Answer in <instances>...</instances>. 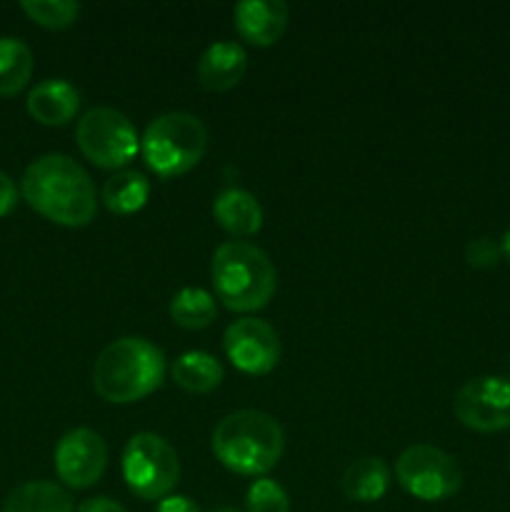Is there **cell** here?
Listing matches in <instances>:
<instances>
[{
	"mask_svg": "<svg viewBox=\"0 0 510 512\" xmlns=\"http://www.w3.org/2000/svg\"><path fill=\"white\" fill-rule=\"evenodd\" d=\"M20 193L35 213L65 228H83L98 210L90 175L63 153H48L33 160L20 180Z\"/></svg>",
	"mask_w": 510,
	"mask_h": 512,
	"instance_id": "6da1fadb",
	"label": "cell"
},
{
	"mask_svg": "<svg viewBox=\"0 0 510 512\" xmlns=\"http://www.w3.org/2000/svg\"><path fill=\"white\" fill-rule=\"evenodd\" d=\"M165 380V355L145 338H120L98 355L93 388L105 403L128 405L148 398Z\"/></svg>",
	"mask_w": 510,
	"mask_h": 512,
	"instance_id": "7a4b0ae2",
	"label": "cell"
},
{
	"mask_svg": "<svg viewBox=\"0 0 510 512\" xmlns=\"http://www.w3.org/2000/svg\"><path fill=\"white\" fill-rule=\"evenodd\" d=\"M285 435L278 420L263 410H235L213 430V453L230 473L255 478L278 465Z\"/></svg>",
	"mask_w": 510,
	"mask_h": 512,
	"instance_id": "3957f363",
	"label": "cell"
},
{
	"mask_svg": "<svg viewBox=\"0 0 510 512\" xmlns=\"http://www.w3.org/2000/svg\"><path fill=\"white\" fill-rule=\"evenodd\" d=\"M210 280L218 300L235 313H253L265 308L278 288L275 265L258 245L228 240L213 253Z\"/></svg>",
	"mask_w": 510,
	"mask_h": 512,
	"instance_id": "277c9868",
	"label": "cell"
},
{
	"mask_svg": "<svg viewBox=\"0 0 510 512\" xmlns=\"http://www.w3.org/2000/svg\"><path fill=\"white\" fill-rule=\"evenodd\" d=\"M208 150V128L193 113H163L145 128L140 153L158 178H178L193 170Z\"/></svg>",
	"mask_w": 510,
	"mask_h": 512,
	"instance_id": "5b68a950",
	"label": "cell"
},
{
	"mask_svg": "<svg viewBox=\"0 0 510 512\" xmlns=\"http://www.w3.org/2000/svg\"><path fill=\"white\" fill-rule=\"evenodd\" d=\"M123 478L135 498H168L180 478L178 453L160 435L135 433L123 450Z\"/></svg>",
	"mask_w": 510,
	"mask_h": 512,
	"instance_id": "8992f818",
	"label": "cell"
},
{
	"mask_svg": "<svg viewBox=\"0 0 510 512\" xmlns=\"http://www.w3.org/2000/svg\"><path fill=\"white\" fill-rule=\"evenodd\" d=\"M75 140L85 158L103 170H115L130 163L140 150V138L128 115L115 108H93L78 120Z\"/></svg>",
	"mask_w": 510,
	"mask_h": 512,
	"instance_id": "52a82bcc",
	"label": "cell"
},
{
	"mask_svg": "<svg viewBox=\"0 0 510 512\" xmlns=\"http://www.w3.org/2000/svg\"><path fill=\"white\" fill-rule=\"evenodd\" d=\"M395 478L413 498L438 503L458 493L463 470L453 455L435 445H410L395 463Z\"/></svg>",
	"mask_w": 510,
	"mask_h": 512,
	"instance_id": "ba28073f",
	"label": "cell"
},
{
	"mask_svg": "<svg viewBox=\"0 0 510 512\" xmlns=\"http://www.w3.org/2000/svg\"><path fill=\"white\" fill-rule=\"evenodd\" d=\"M453 413L475 433H500L510 428V380L480 375L455 393Z\"/></svg>",
	"mask_w": 510,
	"mask_h": 512,
	"instance_id": "9c48e42d",
	"label": "cell"
},
{
	"mask_svg": "<svg viewBox=\"0 0 510 512\" xmlns=\"http://www.w3.org/2000/svg\"><path fill=\"white\" fill-rule=\"evenodd\" d=\"M55 473L68 488L85 490L93 488L105 473L108 465V448L105 440L90 428L68 430L58 440L55 448Z\"/></svg>",
	"mask_w": 510,
	"mask_h": 512,
	"instance_id": "30bf717a",
	"label": "cell"
},
{
	"mask_svg": "<svg viewBox=\"0 0 510 512\" xmlns=\"http://www.w3.org/2000/svg\"><path fill=\"white\" fill-rule=\"evenodd\" d=\"M223 348L230 363L245 375H268L280 360L278 333L258 318L230 323L223 335Z\"/></svg>",
	"mask_w": 510,
	"mask_h": 512,
	"instance_id": "8fae6325",
	"label": "cell"
},
{
	"mask_svg": "<svg viewBox=\"0 0 510 512\" xmlns=\"http://www.w3.org/2000/svg\"><path fill=\"white\" fill-rule=\"evenodd\" d=\"M233 23L245 43L268 48L288 28V5L283 0H243L235 5Z\"/></svg>",
	"mask_w": 510,
	"mask_h": 512,
	"instance_id": "7c38bea8",
	"label": "cell"
},
{
	"mask_svg": "<svg viewBox=\"0 0 510 512\" xmlns=\"http://www.w3.org/2000/svg\"><path fill=\"white\" fill-rule=\"evenodd\" d=\"M25 105H28L30 118L38 120L40 125L60 128V125L70 123L80 110V93L68 80L50 78L30 90Z\"/></svg>",
	"mask_w": 510,
	"mask_h": 512,
	"instance_id": "4fadbf2b",
	"label": "cell"
},
{
	"mask_svg": "<svg viewBox=\"0 0 510 512\" xmlns=\"http://www.w3.org/2000/svg\"><path fill=\"white\" fill-rule=\"evenodd\" d=\"M248 70V55L238 43L220 40L213 43L198 60V80L210 93H225L243 80Z\"/></svg>",
	"mask_w": 510,
	"mask_h": 512,
	"instance_id": "5bb4252c",
	"label": "cell"
},
{
	"mask_svg": "<svg viewBox=\"0 0 510 512\" xmlns=\"http://www.w3.org/2000/svg\"><path fill=\"white\" fill-rule=\"evenodd\" d=\"M215 223L233 238H250L263 228V208L248 190L228 188L213 203Z\"/></svg>",
	"mask_w": 510,
	"mask_h": 512,
	"instance_id": "9a60e30c",
	"label": "cell"
},
{
	"mask_svg": "<svg viewBox=\"0 0 510 512\" xmlns=\"http://www.w3.org/2000/svg\"><path fill=\"white\" fill-rule=\"evenodd\" d=\"M390 485V468L383 458H358L345 468L340 490L350 503H378Z\"/></svg>",
	"mask_w": 510,
	"mask_h": 512,
	"instance_id": "2e32d148",
	"label": "cell"
},
{
	"mask_svg": "<svg viewBox=\"0 0 510 512\" xmlns=\"http://www.w3.org/2000/svg\"><path fill=\"white\" fill-rule=\"evenodd\" d=\"M3 512H75L73 500L60 485L48 480H33L10 490Z\"/></svg>",
	"mask_w": 510,
	"mask_h": 512,
	"instance_id": "e0dca14e",
	"label": "cell"
},
{
	"mask_svg": "<svg viewBox=\"0 0 510 512\" xmlns=\"http://www.w3.org/2000/svg\"><path fill=\"white\" fill-rule=\"evenodd\" d=\"M150 198V180L140 170L125 168L110 175L103 185V203L110 213L133 215L145 208Z\"/></svg>",
	"mask_w": 510,
	"mask_h": 512,
	"instance_id": "ac0fdd59",
	"label": "cell"
},
{
	"mask_svg": "<svg viewBox=\"0 0 510 512\" xmlns=\"http://www.w3.org/2000/svg\"><path fill=\"white\" fill-rule=\"evenodd\" d=\"M223 375V365L210 353H203V350L183 353L173 365V380L185 393L193 395L213 393L223 383Z\"/></svg>",
	"mask_w": 510,
	"mask_h": 512,
	"instance_id": "d6986e66",
	"label": "cell"
},
{
	"mask_svg": "<svg viewBox=\"0 0 510 512\" xmlns=\"http://www.w3.org/2000/svg\"><path fill=\"white\" fill-rule=\"evenodd\" d=\"M168 313L175 325L185 330H203L218 318L215 298L203 288H183L173 295Z\"/></svg>",
	"mask_w": 510,
	"mask_h": 512,
	"instance_id": "ffe728a7",
	"label": "cell"
},
{
	"mask_svg": "<svg viewBox=\"0 0 510 512\" xmlns=\"http://www.w3.org/2000/svg\"><path fill=\"white\" fill-rule=\"evenodd\" d=\"M33 75V53L18 38H0V98H13Z\"/></svg>",
	"mask_w": 510,
	"mask_h": 512,
	"instance_id": "44dd1931",
	"label": "cell"
},
{
	"mask_svg": "<svg viewBox=\"0 0 510 512\" xmlns=\"http://www.w3.org/2000/svg\"><path fill=\"white\" fill-rule=\"evenodd\" d=\"M23 13L48 30H65L78 20L80 5L75 0H23Z\"/></svg>",
	"mask_w": 510,
	"mask_h": 512,
	"instance_id": "7402d4cb",
	"label": "cell"
},
{
	"mask_svg": "<svg viewBox=\"0 0 510 512\" xmlns=\"http://www.w3.org/2000/svg\"><path fill=\"white\" fill-rule=\"evenodd\" d=\"M245 510L248 512H290L288 493L275 480H255L245 495Z\"/></svg>",
	"mask_w": 510,
	"mask_h": 512,
	"instance_id": "603a6c76",
	"label": "cell"
},
{
	"mask_svg": "<svg viewBox=\"0 0 510 512\" xmlns=\"http://www.w3.org/2000/svg\"><path fill=\"white\" fill-rule=\"evenodd\" d=\"M500 258H503V253H500V245L493 238H475L465 245V260H468L470 268H495Z\"/></svg>",
	"mask_w": 510,
	"mask_h": 512,
	"instance_id": "cb8c5ba5",
	"label": "cell"
},
{
	"mask_svg": "<svg viewBox=\"0 0 510 512\" xmlns=\"http://www.w3.org/2000/svg\"><path fill=\"white\" fill-rule=\"evenodd\" d=\"M18 205V188H15L13 178L0 170V218L10 215Z\"/></svg>",
	"mask_w": 510,
	"mask_h": 512,
	"instance_id": "d4e9b609",
	"label": "cell"
},
{
	"mask_svg": "<svg viewBox=\"0 0 510 512\" xmlns=\"http://www.w3.org/2000/svg\"><path fill=\"white\" fill-rule=\"evenodd\" d=\"M155 512H200V508L185 495H168V498L160 500Z\"/></svg>",
	"mask_w": 510,
	"mask_h": 512,
	"instance_id": "484cf974",
	"label": "cell"
},
{
	"mask_svg": "<svg viewBox=\"0 0 510 512\" xmlns=\"http://www.w3.org/2000/svg\"><path fill=\"white\" fill-rule=\"evenodd\" d=\"M78 512H128L120 503H115L113 498H105V495H98V498H88L78 505Z\"/></svg>",
	"mask_w": 510,
	"mask_h": 512,
	"instance_id": "4316f807",
	"label": "cell"
},
{
	"mask_svg": "<svg viewBox=\"0 0 510 512\" xmlns=\"http://www.w3.org/2000/svg\"><path fill=\"white\" fill-rule=\"evenodd\" d=\"M500 253H503V258L508 260V265H510V228L505 230L503 240H500Z\"/></svg>",
	"mask_w": 510,
	"mask_h": 512,
	"instance_id": "83f0119b",
	"label": "cell"
},
{
	"mask_svg": "<svg viewBox=\"0 0 510 512\" xmlns=\"http://www.w3.org/2000/svg\"><path fill=\"white\" fill-rule=\"evenodd\" d=\"M218 512H238V510H230V508H225V510H218Z\"/></svg>",
	"mask_w": 510,
	"mask_h": 512,
	"instance_id": "f1b7e54d",
	"label": "cell"
}]
</instances>
